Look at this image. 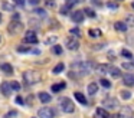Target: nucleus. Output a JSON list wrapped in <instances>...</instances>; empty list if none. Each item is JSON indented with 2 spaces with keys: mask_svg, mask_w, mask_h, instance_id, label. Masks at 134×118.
Returning <instances> with one entry per match:
<instances>
[{
  "mask_svg": "<svg viewBox=\"0 0 134 118\" xmlns=\"http://www.w3.org/2000/svg\"><path fill=\"white\" fill-rule=\"evenodd\" d=\"M121 97L124 98V99H130V98H131V92H128V91H122V92H121Z\"/></svg>",
  "mask_w": 134,
  "mask_h": 118,
  "instance_id": "obj_36",
  "label": "nucleus"
},
{
  "mask_svg": "<svg viewBox=\"0 0 134 118\" xmlns=\"http://www.w3.org/2000/svg\"><path fill=\"white\" fill-rule=\"evenodd\" d=\"M110 68L111 66L110 65H98V71L101 72V74H108V71H110Z\"/></svg>",
  "mask_w": 134,
  "mask_h": 118,
  "instance_id": "obj_24",
  "label": "nucleus"
},
{
  "mask_svg": "<svg viewBox=\"0 0 134 118\" xmlns=\"http://www.w3.org/2000/svg\"><path fill=\"white\" fill-rule=\"evenodd\" d=\"M94 118H110V114L105 108L99 106V108L95 109V114H94Z\"/></svg>",
  "mask_w": 134,
  "mask_h": 118,
  "instance_id": "obj_9",
  "label": "nucleus"
},
{
  "mask_svg": "<svg viewBox=\"0 0 134 118\" xmlns=\"http://www.w3.org/2000/svg\"><path fill=\"white\" fill-rule=\"evenodd\" d=\"M69 33L72 35V36H75V37H79V36H81V30H79L78 27H74V29H71V30H69Z\"/></svg>",
  "mask_w": 134,
  "mask_h": 118,
  "instance_id": "obj_27",
  "label": "nucleus"
},
{
  "mask_svg": "<svg viewBox=\"0 0 134 118\" xmlns=\"http://www.w3.org/2000/svg\"><path fill=\"white\" fill-rule=\"evenodd\" d=\"M99 82H101V85H102V86H105V88H110V86H111L110 81H108V79H105V78H102V79L99 81Z\"/></svg>",
  "mask_w": 134,
  "mask_h": 118,
  "instance_id": "obj_34",
  "label": "nucleus"
},
{
  "mask_svg": "<svg viewBox=\"0 0 134 118\" xmlns=\"http://www.w3.org/2000/svg\"><path fill=\"white\" fill-rule=\"evenodd\" d=\"M13 2H15V4H18V6H20V7H23V6H25V2H26V0H13Z\"/></svg>",
  "mask_w": 134,
  "mask_h": 118,
  "instance_id": "obj_39",
  "label": "nucleus"
},
{
  "mask_svg": "<svg viewBox=\"0 0 134 118\" xmlns=\"http://www.w3.org/2000/svg\"><path fill=\"white\" fill-rule=\"evenodd\" d=\"M84 14H85V16H88V17H91V19L95 17V12H94L91 7H85L84 9Z\"/></svg>",
  "mask_w": 134,
  "mask_h": 118,
  "instance_id": "obj_23",
  "label": "nucleus"
},
{
  "mask_svg": "<svg viewBox=\"0 0 134 118\" xmlns=\"http://www.w3.org/2000/svg\"><path fill=\"white\" fill-rule=\"evenodd\" d=\"M114 27H115V30H118V32H125L128 26L125 25V22H115Z\"/></svg>",
  "mask_w": 134,
  "mask_h": 118,
  "instance_id": "obj_15",
  "label": "nucleus"
},
{
  "mask_svg": "<svg viewBox=\"0 0 134 118\" xmlns=\"http://www.w3.org/2000/svg\"><path fill=\"white\" fill-rule=\"evenodd\" d=\"M131 7H133V9H134V2H133V3H131Z\"/></svg>",
  "mask_w": 134,
  "mask_h": 118,
  "instance_id": "obj_46",
  "label": "nucleus"
},
{
  "mask_svg": "<svg viewBox=\"0 0 134 118\" xmlns=\"http://www.w3.org/2000/svg\"><path fill=\"white\" fill-rule=\"evenodd\" d=\"M39 118H55V111L51 106H42L38 111Z\"/></svg>",
  "mask_w": 134,
  "mask_h": 118,
  "instance_id": "obj_4",
  "label": "nucleus"
},
{
  "mask_svg": "<svg viewBox=\"0 0 134 118\" xmlns=\"http://www.w3.org/2000/svg\"><path fill=\"white\" fill-rule=\"evenodd\" d=\"M88 92H90L91 95L97 94V92H98V85H97L95 82H91L90 85H88Z\"/></svg>",
  "mask_w": 134,
  "mask_h": 118,
  "instance_id": "obj_19",
  "label": "nucleus"
},
{
  "mask_svg": "<svg viewBox=\"0 0 134 118\" xmlns=\"http://www.w3.org/2000/svg\"><path fill=\"white\" fill-rule=\"evenodd\" d=\"M88 35H90V37H99L101 36V30L99 29H90Z\"/></svg>",
  "mask_w": 134,
  "mask_h": 118,
  "instance_id": "obj_20",
  "label": "nucleus"
},
{
  "mask_svg": "<svg viewBox=\"0 0 134 118\" xmlns=\"http://www.w3.org/2000/svg\"><path fill=\"white\" fill-rule=\"evenodd\" d=\"M121 68L127 69V71H131V69H134V63H127V62H124V63L121 65Z\"/></svg>",
  "mask_w": 134,
  "mask_h": 118,
  "instance_id": "obj_33",
  "label": "nucleus"
},
{
  "mask_svg": "<svg viewBox=\"0 0 134 118\" xmlns=\"http://www.w3.org/2000/svg\"><path fill=\"white\" fill-rule=\"evenodd\" d=\"M18 115V111L16 109H13V111H9L7 112V115H4V118H10V117H16Z\"/></svg>",
  "mask_w": 134,
  "mask_h": 118,
  "instance_id": "obj_37",
  "label": "nucleus"
},
{
  "mask_svg": "<svg viewBox=\"0 0 134 118\" xmlns=\"http://www.w3.org/2000/svg\"><path fill=\"white\" fill-rule=\"evenodd\" d=\"M107 6H108L110 9H113V10H117V9H118V4H117V3H113V2L107 3Z\"/></svg>",
  "mask_w": 134,
  "mask_h": 118,
  "instance_id": "obj_38",
  "label": "nucleus"
},
{
  "mask_svg": "<svg viewBox=\"0 0 134 118\" xmlns=\"http://www.w3.org/2000/svg\"><path fill=\"white\" fill-rule=\"evenodd\" d=\"M59 106H61V109L64 112H66V114H72V112L75 111V105H74V102L69 98H61Z\"/></svg>",
  "mask_w": 134,
  "mask_h": 118,
  "instance_id": "obj_3",
  "label": "nucleus"
},
{
  "mask_svg": "<svg viewBox=\"0 0 134 118\" xmlns=\"http://www.w3.org/2000/svg\"><path fill=\"white\" fill-rule=\"evenodd\" d=\"M18 52H20V53H22V52H23V53H26V52H30V49L27 48V46H19Z\"/></svg>",
  "mask_w": 134,
  "mask_h": 118,
  "instance_id": "obj_35",
  "label": "nucleus"
},
{
  "mask_svg": "<svg viewBox=\"0 0 134 118\" xmlns=\"http://www.w3.org/2000/svg\"><path fill=\"white\" fill-rule=\"evenodd\" d=\"M65 45H66V48L69 49V50H76V49L79 48V42H78V39H75V37H68L66 42H65Z\"/></svg>",
  "mask_w": 134,
  "mask_h": 118,
  "instance_id": "obj_8",
  "label": "nucleus"
},
{
  "mask_svg": "<svg viewBox=\"0 0 134 118\" xmlns=\"http://www.w3.org/2000/svg\"><path fill=\"white\" fill-rule=\"evenodd\" d=\"M23 42L25 43H33V45H36V43L39 42V39H38V36H36V33L33 30H27L26 33H25Z\"/></svg>",
  "mask_w": 134,
  "mask_h": 118,
  "instance_id": "obj_5",
  "label": "nucleus"
},
{
  "mask_svg": "<svg viewBox=\"0 0 134 118\" xmlns=\"http://www.w3.org/2000/svg\"><path fill=\"white\" fill-rule=\"evenodd\" d=\"M110 118H120V115H115V114H114V115H111Z\"/></svg>",
  "mask_w": 134,
  "mask_h": 118,
  "instance_id": "obj_45",
  "label": "nucleus"
},
{
  "mask_svg": "<svg viewBox=\"0 0 134 118\" xmlns=\"http://www.w3.org/2000/svg\"><path fill=\"white\" fill-rule=\"evenodd\" d=\"M125 25L130 26V27H134V14H127V17H125Z\"/></svg>",
  "mask_w": 134,
  "mask_h": 118,
  "instance_id": "obj_21",
  "label": "nucleus"
},
{
  "mask_svg": "<svg viewBox=\"0 0 134 118\" xmlns=\"http://www.w3.org/2000/svg\"><path fill=\"white\" fill-rule=\"evenodd\" d=\"M104 105H105V108H115L118 105V102H117L115 98H107L104 101Z\"/></svg>",
  "mask_w": 134,
  "mask_h": 118,
  "instance_id": "obj_12",
  "label": "nucleus"
},
{
  "mask_svg": "<svg viewBox=\"0 0 134 118\" xmlns=\"http://www.w3.org/2000/svg\"><path fill=\"white\" fill-rule=\"evenodd\" d=\"M16 104H19V105H23L25 104V99L22 97H16Z\"/></svg>",
  "mask_w": 134,
  "mask_h": 118,
  "instance_id": "obj_40",
  "label": "nucleus"
},
{
  "mask_svg": "<svg viewBox=\"0 0 134 118\" xmlns=\"http://www.w3.org/2000/svg\"><path fill=\"white\" fill-rule=\"evenodd\" d=\"M33 12H35L36 14H39V16H41V17H46V12H45L43 9H39V7H36L35 10H33Z\"/></svg>",
  "mask_w": 134,
  "mask_h": 118,
  "instance_id": "obj_31",
  "label": "nucleus"
},
{
  "mask_svg": "<svg viewBox=\"0 0 134 118\" xmlns=\"http://www.w3.org/2000/svg\"><path fill=\"white\" fill-rule=\"evenodd\" d=\"M108 74H110L113 78H118V76H121V71H120L118 68H113V66L110 68V71H108Z\"/></svg>",
  "mask_w": 134,
  "mask_h": 118,
  "instance_id": "obj_17",
  "label": "nucleus"
},
{
  "mask_svg": "<svg viewBox=\"0 0 134 118\" xmlns=\"http://www.w3.org/2000/svg\"><path fill=\"white\" fill-rule=\"evenodd\" d=\"M118 2H122V0H118Z\"/></svg>",
  "mask_w": 134,
  "mask_h": 118,
  "instance_id": "obj_49",
  "label": "nucleus"
},
{
  "mask_svg": "<svg viewBox=\"0 0 134 118\" xmlns=\"http://www.w3.org/2000/svg\"><path fill=\"white\" fill-rule=\"evenodd\" d=\"M52 52H53L55 55H61V53H62V48H61L59 45H55V46L52 48Z\"/></svg>",
  "mask_w": 134,
  "mask_h": 118,
  "instance_id": "obj_32",
  "label": "nucleus"
},
{
  "mask_svg": "<svg viewBox=\"0 0 134 118\" xmlns=\"http://www.w3.org/2000/svg\"><path fill=\"white\" fill-rule=\"evenodd\" d=\"M65 86H66V85H65V82H61V83H55V85H52V88H51V89H52L53 92H56V94H58V92H61Z\"/></svg>",
  "mask_w": 134,
  "mask_h": 118,
  "instance_id": "obj_18",
  "label": "nucleus"
},
{
  "mask_svg": "<svg viewBox=\"0 0 134 118\" xmlns=\"http://www.w3.org/2000/svg\"><path fill=\"white\" fill-rule=\"evenodd\" d=\"M75 99L78 101V102H81L82 105H87V104H88V101H87V98H85V95L81 94V92H75Z\"/></svg>",
  "mask_w": 134,
  "mask_h": 118,
  "instance_id": "obj_14",
  "label": "nucleus"
},
{
  "mask_svg": "<svg viewBox=\"0 0 134 118\" xmlns=\"http://www.w3.org/2000/svg\"><path fill=\"white\" fill-rule=\"evenodd\" d=\"M0 22H2V14H0Z\"/></svg>",
  "mask_w": 134,
  "mask_h": 118,
  "instance_id": "obj_47",
  "label": "nucleus"
},
{
  "mask_svg": "<svg viewBox=\"0 0 134 118\" xmlns=\"http://www.w3.org/2000/svg\"><path fill=\"white\" fill-rule=\"evenodd\" d=\"M45 6L49 7V9H53L56 6V2H55V0H45Z\"/></svg>",
  "mask_w": 134,
  "mask_h": 118,
  "instance_id": "obj_30",
  "label": "nucleus"
},
{
  "mask_svg": "<svg viewBox=\"0 0 134 118\" xmlns=\"http://www.w3.org/2000/svg\"><path fill=\"white\" fill-rule=\"evenodd\" d=\"M0 42H2V37H0Z\"/></svg>",
  "mask_w": 134,
  "mask_h": 118,
  "instance_id": "obj_48",
  "label": "nucleus"
},
{
  "mask_svg": "<svg viewBox=\"0 0 134 118\" xmlns=\"http://www.w3.org/2000/svg\"><path fill=\"white\" fill-rule=\"evenodd\" d=\"M0 92L4 95V97H9L10 92H12V88H10V83L9 82H2L0 85Z\"/></svg>",
  "mask_w": 134,
  "mask_h": 118,
  "instance_id": "obj_10",
  "label": "nucleus"
},
{
  "mask_svg": "<svg viewBox=\"0 0 134 118\" xmlns=\"http://www.w3.org/2000/svg\"><path fill=\"white\" fill-rule=\"evenodd\" d=\"M121 55L125 58V59H128V60L133 59V52L128 50V49H122V50H121Z\"/></svg>",
  "mask_w": 134,
  "mask_h": 118,
  "instance_id": "obj_22",
  "label": "nucleus"
},
{
  "mask_svg": "<svg viewBox=\"0 0 134 118\" xmlns=\"http://www.w3.org/2000/svg\"><path fill=\"white\" fill-rule=\"evenodd\" d=\"M39 2H41V0H29V3L32 6H36V4H39Z\"/></svg>",
  "mask_w": 134,
  "mask_h": 118,
  "instance_id": "obj_43",
  "label": "nucleus"
},
{
  "mask_svg": "<svg viewBox=\"0 0 134 118\" xmlns=\"http://www.w3.org/2000/svg\"><path fill=\"white\" fill-rule=\"evenodd\" d=\"M108 59H110V60H114V59H115V56H114V52H108Z\"/></svg>",
  "mask_w": 134,
  "mask_h": 118,
  "instance_id": "obj_42",
  "label": "nucleus"
},
{
  "mask_svg": "<svg viewBox=\"0 0 134 118\" xmlns=\"http://www.w3.org/2000/svg\"><path fill=\"white\" fill-rule=\"evenodd\" d=\"M71 19H72V22L75 23H82L85 19V14H84V10H75L71 13Z\"/></svg>",
  "mask_w": 134,
  "mask_h": 118,
  "instance_id": "obj_7",
  "label": "nucleus"
},
{
  "mask_svg": "<svg viewBox=\"0 0 134 118\" xmlns=\"http://www.w3.org/2000/svg\"><path fill=\"white\" fill-rule=\"evenodd\" d=\"M91 3H94L95 6H102V2H101V0H91Z\"/></svg>",
  "mask_w": 134,
  "mask_h": 118,
  "instance_id": "obj_41",
  "label": "nucleus"
},
{
  "mask_svg": "<svg viewBox=\"0 0 134 118\" xmlns=\"http://www.w3.org/2000/svg\"><path fill=\"white\" fill-rule=\"evenodd\" d=\"M2 7H3V10H7V12H13V10H15V6L10 4V3H6V2L2 4Z\"/></svg>",
  "mask_w": 134,
  "mask_h": 118,
  "instance_id": "obj_26",
  "label": "nucleus"
},
{
  "mask_svg": "<svg viewBox=\"0 0 134 118\" xmlns=\"http://www.w3.org/2000/svg\"><path fill=\"white\" fill-rule=\"evenodd\" d=\"M82 2H84V0H74V3H75V4H76V3H82Z\"/></svg>",
  "mask_w": 134,
  "mask_h": 118,
  "instance_id": "obj_44",
  "label": "nucleus"
},
{
  "mask_svg": "<svg viewBox=\"0 0 134 118\" xmlns=\"http://www.w3.org/2000/svg\"><path fill=\"white\" fill-rule=\"evenodd\" d=\"M56 42H58V37L56 36H51V37H48V39L45 40L46 45H52V43H56Z\"/></svg>",
  "mask_w": 134,
  "mask_h": 118,
  "instance_id": "obj_29",
  "label": "nucleus"
},
{
  "mask_svg": "<svg viewBox=\"0 0 134 118\" xmlns=\"http://www.w3.org/2000/svg\"><path fill=\"white\" fill-rule=\"evenodd\" d=\"M32 118H35V117H32Z\"/></svg>",
  "mask_w": 134,
  "mask_h": 118,
  "instance_id": "obj_50",
  "label": "nucleus"
},
{
  "mask_svg": "<svg viewBox=\"0 0 134 118\" xmlns=\"http://www.w3.org/2000/svg\"><path fill=\"white\" fill-rule=\"evenodd\" d=\"M118 115H120V118H133L134 117V111H133L131 106L125 105V106H121V108H120Z\"/></svg>",
  "mask_w": 134,
  "mask_h": 118,
  "instance_id": "obj_6",
  "label": "nucleus"
},
{
  "mask_svg": "<svg viewBox=\"0 0 134 118\" xmlns=\"http://www.w3.org/2000/svg\"><path fill=\"white\" fill-rule=\"evenodd\" d=\"M122 78H124L122 82H124L127 86H134V74H125Z\"/></svg>",
  "mask_w": 134,
  "mask_h": 118,
  "instance_id": "obj_11",
  "label": "nucleus"
},
{
  "mask_svg": "<svg viewBox=\"0 0 134 118\" xmlns=\"http://www.w3.org/2000/svg\"><path fill=\"white\" fill-rule=\"evenodd\" d=\"M23 81L29 85L32 83H36L41 81V74L38 71H25L23 72Z\"/></svg>",
  "mask_w": 134,
  "mask_h": 118,
  "instance_id": "obj_1",
  "label": "nucleus"
},
{
  "mask_svg": "<svg viewBox=\"0 0 134 118\" xmlns=\"http://www.w3.org/2000/svg\"><path fill=\"white\" fill-rule=\"evenodd\" d=\"M18 17H19L18 14H15V20H12V22L9 23V26H7V32H9L10 35H16L20 30H23V23L19 22Z\"/></svg>",
  "mask_w": 134,
  "mask_h": 118,
  "instance_id": "obj_2",
  "label": "nucleus"
},
{
  "mask_svg": "<svg viewBox=\"0 0 134 118\" xmlns=\"http://www.w3.org/2000/svg\"><path fill=\"white\" fill-rule=\"evenodd\" d=\"M10 88H12L13 91H19V89H20V83L16 82V81H12V82H10Z\"/></svg>",
  "mask_w": 134,
  "mask_h": 118,
  "instance_id": "obj_28",
  "label": "nucleus"
},
{
  "mask_svg": "<svg viewBox=\"0 0 134 118\" xmlns=\"http://www.w3.org/2000/svg\"><path fill=\"white\" fill-rule=\"evenodd\" d=\"M64 68H65V65H64V63H58V65H56L55 66V68H53V74H61V72L62 71H64Z\"/></svg>",
  "mask_w": 134,
  "mask_h": 118,
  "instance_id": "obj_25",
  "label": "nucleus"
},
{
  "mask_svg": "<svg viewBox=\"0 0 134 118\" xmlns=\"http://www.w3.org/2000/svg\"><path fill=\"white\" fill-rule=\"evenodd\" d=\"M0 69H2L4 74H7V75L13 74V68H12V65H10V63H3V65H0Z\"/></svg>",
  "mask_w": 134,
  "mask_h": 118,
  "instance_id": "obj_16",
  "label": "nucleus"
},
{
  "mask_svg": "<svg viewBox=\"0 0 134 118\" xmlns=\"http://www.w3.org/2000/svg\"><path fill=\"white\" fill-rule=\"evenodd\" d=\"M39 99H41V102L48 104V102L52 101V97H51L49 94H46V92H41V94H39Z\"/></svg>",
  "mask_w": 134,
  "mask_h": 118,
  "instance_id": "obj_13",
  "label": "nucleus"
}]
</instances>
